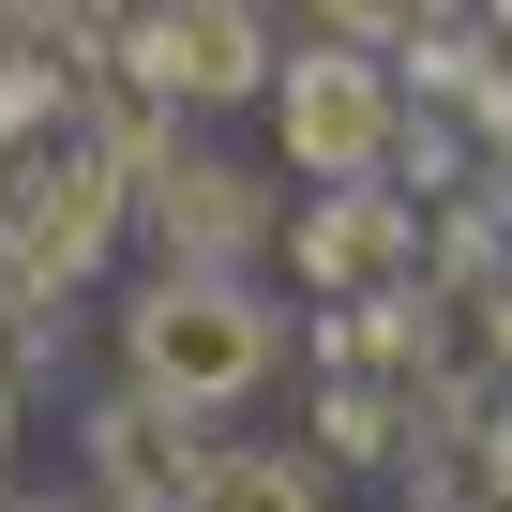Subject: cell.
<instances>
[{"label": "cell", "instance_id": "11", "mask_svg": "<svg viewBox=\"0 0 512 512\" xmlns=\"http://www.w3.org/2000/svg\"><path fill=\"white\" fill-rule=\"evenodd\" d=\"M0 512H106V497H0Z\"/></svg>", "mask_w": 512, "mask_h": 512}, {"label": "cell", "instance_id": "7", "mask_svg": "<svg viewBox=\"0 0 512 512\" xmlns=\"http://www.w3.org/2000/svg\"><path fill=\"white\" fill-rule=\"evenodd\" d=\"M392 256H407V211H392V196H362V181L302 226V272H317V287H377Z\"/></svg>", "mask_w": 512, "mask_h": 512}, {"label": "cell", "instance_id": "6", "mask_svg": "<svg viewBox=\"0 0 512 512\" xmlns=\"http://www.w3.org/2000/svg\"><path fill=\"white\" fill-rule=\"evenodd\" d=\"M151 211H166V272H226V256L272 226V196L241 166H151Z\"/></svg>", "mask_w": 512, "mask_h": 512}, {"label": "cell", "instance_id": "5", "mask_svg": "<svg viewBox=\"0 0 512 512\" xmlns=\"http://www.w3.org/2000/svg\"><path fill=\"white\" fill-rule=\"evenodd\" d=\"M136 76L181 91V106H226V91H272V46H256L241 0H166V16L136 31Z\"/></svg>", "mask_w": 512, "mask_h": 512}, {"label": "cell", "instance_id": "2", "mask_svg": "<svg viewBox=\"0 0 512 512\" xmlns=\"http://www.w3.org/2000/svg\"><path fill=\"white\" fill-rule=\"evenodd\" d=\"M272 121H287V166L377 181V166H392V76H377V46H302V61L272 76Z\"/></svg>", "mask_w": 512, "mask_h": 512}, {"label": "cell", "instance_id": "3", "mask_svg": "<svg viewBox=\"0 0 512 512\" xmlns=\"http://www.w3.org/2000/svg\"><path fill=\"white\" fill-rule=\"evenodd\" d=\"M121 166H136V136H91V151H61L46 181H31V211L0 226V272H16V302H61L91 256H106V211H121Z\"/></svg>", "mask_w": 512, "mask_h": 512}, {"label": "cell", "instance_id": "1", "mask_svg": "<svg viewBox=\"0 0 512 512\" xmlns=\"http://www.w3.org/2000/svg\"><path fill=\"white\" fill-rule=\"evenodd\" d=\"M272 347H287V317L241 272H151L136 317H121V377L166 392V407H241L256 377H272Z\"/></svg>", "mask_w": 512, "mask_h": 512}, {"label": "cell", "instance_id": "12", "mask_svg": "<svg viewBox=\"0 0 512 512\" xmlns=\"http://www.w3.org/2000/svg\"><path fill=\"white\" fill-rule=\"evenodd\" d=\"M497 31H512V0H497Z\"/></svg>", "mask_w": 512, "mask_h": 512}, {"label": "cell", "instance_id": "9", "mask_svg": "<svg viewBox=\"0 0 512 512\" xmlns=\"http://www.w3.org/2000/svg\"><path fill=\"white\" fill-rule=\"evenodd\" d=\"M317 31H347V46H437L452 0H317Z\"/></svg>", "mask_w": 512, "mask_h": 512}, {"label": "cell", "instance_id": "8", "mask_svg": "<svg viewBox=\"0 0 512 512\" xmlns=\"http://www.w3.org/2000/svg\"><path fill=\"white\" fill-rule=\"evenodd\" d=\"M196 512H332V467H302V452H211Z\"/></svg>", "mask_w": 512, "mask_h": 512}, {"label": "cell", "instance_id": "4", "mask_svg": "<svg viewBox=\"0 0 512 512\" xmlns=\"http://www.w3.org/2000/svg\"><path fill=\"white\" fill-rule=\"evenodd\" d=\"M196 482H211L196 407H166V392H106L91 407V497L106 512H196Z\"/></svg>", "mask_w": 512, "mask_h": 512}, {"label": "cell", "instance_id": "10", "mask_svg": "<svg viewBox=\"0 0 512 512\" xmlns=\"http://www.w3.org/2000/svg\"><path fill=\"white\" fill-rule=\"evenodd\" d=\"M317 422H332V452H377V437H392V407H377V377H347V392H332Z\"/></svg>", "mask_w": 512, "mask_h": 512}]
</instances>
